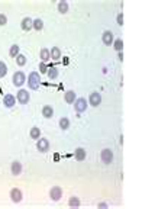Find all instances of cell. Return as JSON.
<instances>
[{"mask_svg": "<svg viewBox=\"0 0 155 209\" xmlns=\"http://www.w3.org/2000/svg\"><path fill=\"white\" fill-rule=\"evenodd\" d=\"M49 52H51V58H52V60H55V61H57V60H60V58H61V49H60L58 47H54Z\"/></svg>", "mask_w": 155, "mask_h": 209, "instance_id": "cell-17", "label": "cell"}, {"mask_svg": "<svg viewBox=\"0 0 155 209\" xmlns=\"http://www.w3.org/2000/svg\"><path fill=\"white\" fill-rule=\"evenodd\" d=\"M20 26H22V29L23 31H31V29L33 28V20L31 19V18H25L23 20H22V23H20Z\"/></svg>", "mask_w": 155, "mask_h": 209, "instance_id": "cell-12", "label": "cell"}, {"mask_svg": "<svg viewBox=\"0 0 155 209\" xmlns=\"http://www.w3.org/2000/svg\"><path fill=\"white\" fill-rule=\"evenodd\" d=\"M19 45H12V47H10V49H9V55L12 58H16L19 55Z\"/></svg>", "mask_w": 155, "mask_h": 209, "instance_id": "cell-23", "label": "cell"}, {"mask_svg": "<svg viewBox=\"0 0 155 209\" xmlns=\"http://www.w3.org/2000/svg\"><path fill=\"white\" fill-rule=\"evenodd\" d=\"M48 77L49 79H57L58 77V68H55V67H51V68H48Z\"/></svg>", "mask_w": 155, "mask_h": 209, "instance_id": "cell-26", "label": "cell"}, {"mask_svg": "<svg viewBox=\"0 0 155 209\" xmlns=\"http://www.w3.org/2000/svg\"><path fill=\"white\" fill-rule=\"evenodd\" d=\"M18 100L20 105H26L29 102V92L20 89V90L18 92Z\"/></svg>", "mask_w": 155, "mask_h": 209, "instance_id": "cell-8", "label": "cell"}, {"mask_svg": "<svg viewBox=\"0 0 155 209\" xmlns=\"http://www.w3.org/2000/svg\"><path fill=\"white\" fill-rule=\"evenodd\" d=\"M75 160H77V161H83V160H86V150L84 148L78 147L77 150H75Z\"/></svg>", "mask_w": 155, "mask_h": 209, "instance_id": "cell-15", "label": "cell"}, {"mask_svg": "<svg viewBox=\"0 0 155 209\" xmlns=\"http://www.w3.org/2000/svg\"><path fill=\"white\" fill-rule=\"evenodd\" d=\"M28 86L31 90H38L39 86H41V77L36 71H32L28 77Z\"/></svg>", "mask_w": 155, "mask_h": 209, "instance_id": "cell-1", "label": "cell"}, {"mask_svg": "<svg viewBox=\"0 0 155 209\" xmlns=\"http://www.w3.org/2000/svg\"><path fill=\"white\" fill-rule=\"evenodd\" d=\"M119 61H123V54H122V51L119 52Z\"/></svg>", "mask_w": 155, "mask_h": 209, "instance_id": "cell-32", "label": "cell"}, {"mask_svg": "<svg viewBox=\"0 0 155 209\" xmlns=\"http://www.w3.org/2000/svg\"><path fill=\"white\" fill-rule=\"evenodd\" d=\"M7 23V18H6V15L0 13V26H5Z\"/></svg>", "mask_w": 155, "mask_h": 209, "instance_id": "cell-30", "label": "cell"}, {"mask_svg": "<svg viewBox=\"0 0 155 209\" xmlns=\"http://www.w3.org/2000/svg\"><path fill=\"white\" fill-rule=\"evenodd\" d=\"M22 198H23V195H22V192L19 189H12L10 190V199H12V202H15V203H19L20 200H22Z\"/></svg>", "mask_w": 155, "mask_h": 209, "instance_id": "cell-9", "label": "cell"}, {"mask_svg": "<svg viewBox=\"0 0 155 209\" xmlns=\"http://www.w3.org/2000/svg\"><path fill=\"white\" fill-rule=\"evenodd\" d=\"M49 198H51L54 202L61 200V198H62V189H61V187H58V186H54V187L49 190Z\"/></svg>", "mask_w": 155, "mask_h": 209, "instance_id": "cell-3", "label": "cell"}, {"mask_svg": "<svg viewBox=\"0 0 155 209\" xmlns=\"http://www.w3.org/2000/svg\"><path fill=\"white\" fill-rule=\"evenodd\" d=\"M42 28H44V20L42 19H35V20H33V29L41 31Z\"/></svg>", "mask_w": 155, "mask_h": 209, "instance_id": "cell-27", "label": "cell"}, {"mask_svg": "<svg viewBox=\"0 0 155 209\" xmlns=\"http://www.w3.org/2000/svg\"><path fill=\"white\" fill-rule=\"evenodd\" d=\"M49 58H51V52L48 51V48H42L41 49V60H42V62H47Z\"/></svg>", "mask_w": 155, "mask_h": 209, "instance_id": "cell-19", "label": "cell"}, {"mask_svg": "<svg viewBox=\"0 0 155 209\" xmlns=\"http://www.w3.org/2000/svg\"><path fill=\"white\" fill-rule=\"evenodd\" d=\"M26 61H28V60H26V57H25L23 54H19L18 57H16V64H18L19 67H23L25 64H26Z\"/></svg>", "mask_w": 155, "mask_h": 209, "instance_id": "cell-24", "label": "cell"}, {"mask_svg": "<svg viewBox=\"0 0 155 209\" xmlns=\"http://www.w3.org/2000/svg\"><path fill=\"white\" fill-rule=\"evenodd\" d=\"M74 108H75V110H77L78 113H81V112H84V110L87 109V100H86L84 97H80V99H75V102H74Z\"/></svg>", "mask_w": 155, "mask_h": 209, "instance_id": "cell-5", "label": "cell"}, {"mask_svg": "<svg viewBox=\"0 0 155 209\" xmlns=\"http://www.w3.org/2000/svg\"><path fill=\"white\" fill-rule=\"evenodd\" d=\"M99 208H107V203H99Z\"/></svg>", "mask_w": 155, "mask_h": 209, "instance_id": "cell-33", "label": "cell"}, {"mask_svg": "<svg viewBox=\"0 0 155 209\" xmlns=\"http://www.w3.org/2000/svg\"><path fill=\"white\" fill-rule=\"evenodd\" d=\"M60 128H61V129H64V131H65V129H68V128H70V119H68V118H65V116H64V118H61V119H60Z\"/></svg>", "mask_w": 155, "mask_h": 209, "instance_id": "cell-22", "label": "cell"}, {"mask_svg": "<svg viewBox=\"0 0 155 209\" xmlns=\"http://www.w3.org/2000/svg\"><path fill=\"white\" fill-rule=\"evenodd\" d=\"M15 103H16V97L13 95H6L5 99H3V105L6 108H13Z\"/></svg>", "mask_w": 155, "mask_h": 209, "instance_id": "cell-10", "label": "cell"}, {"mask_svg": "<svg viewBox=\"0 0 155 209\" xmlns=\"http://www.w3.org/2000/svg\"><path fill=\"white\" fill-rule=\"evenodd\" d=\"M39 73H42V74H47V73H48L47 62H41V64H39Z\"/></svg>", "mask_w": 155, "mask_h": 209, "instance_id": "cell-29", "label": "cell"}, {"mask_svg": "<svg viewBox=\"0 0 155 209\" xmlns=\"http://www.w3.org/2000/svg\"><path fill=\"white\" fill-rule=\"evenodd\" d=\"M102 41H103V44H106V45H112V44H113V33L110 32V31H106V32H103Z\"/></svg>", "mask_w": 155, "mask_h": 209, "instance_id": "cell-13", "label": "cell"}, {"mask_svg": "<svg viewBox=\"0 0 155 209\" xmlns=\"http://www.w3.org/2000/svg\"><path fill=\"white\" fill-rule=\"evenodd\" d=\"M29 135H31L32 139H39V137H41V129L38 128V126H33V128H31Z\"/></svg>", "mask_w": 155, "mask_h": 209, "instance_id": "cell-18", "label": "cell"}, {"mask_svg": "<svg viewBox=\"0 0 155 209\" xmlns=\"http://www.w3.org/2000/svg\"><path fill=\"white\" fill-rule=\"evenodd\" d=\"M113 48H115V49H116V51H122L123 49V41L120 38H118L116 39V41H113Z\"/></svg>", "mask_w": 155, "mask_h": 209, "instance_id": "cell-25", "label": "cell"}, {"mask_svg": "<svg viewBox=\"0 0 155 209\" xmlns=\"http://www.w3.org/2000/svg\"><path fill=\"white\" fill-rule=\"evenodd\" d=\"M100 158H102V161L104 163V164H110L113 160V152L112 150H109V148H104V150H102V152H100Z\"/></svg>", "mask_w": 155, "mask_h": 209, "instance_id": "cell-2", "label": "cell"}, {"mask_svg": "<svg viewBox=\"0 0 155 209\" xmlns=\"http://www.w3.org/2000/svg\"><path fill=\"white\" fill-rule=\"evenodd\" d=\"M68 205H70L71 208H78L81 205V202L77 196H73V198H70V200H68Z\"/></svg>", "mask_w": 155, "mask_h": 209, "instance_id": "cell-21", "label": "cell"}, {"mask_svg": "<svg viewBox=\"0 0 155 209\" xmlns=\"http://www.w3.org/2000/svg\"><path fill=\"white\" fill-rule=\"evenodd\" d=\"M6 74H7V66L3 61H0V79L5 77Z\"/></svg>", "mask_w": 155, "mask_h": 209, "instance_id": "cell-28", "label": "cell"}, {"mask_svg": "<svg viewBox=\"0 0 155 209\" xmlns=\"http://www.w3.org/2000/svg\"><path fill=\"white\" fill-rule=\"evenodd\" d=\"M52 115H54V109H52L51 106L45 105V106L42 108V116L44 118H47V119H49V118H52Z\"/></svg>", "mask_w": 155, "mask_h": 209, "instance_id": "cell-16", "label": "cell"}, {"mask_svg": "<svg viewBox=\"0 0 155 209\" xmlns=\"http://www.w3.org/2000/svg\"><path fill=\"white\" fill-rule=\"evenodd\" d=\"M75 92H73V90H68V92H65V95H64V100H65L68 105H71V103H74L75 102Z\"/></svg>", "mask_w": 155, "mask_h": 209, "instance_id": "cell-14", "label": "cell"}, {"mask_svg": "<svg viewBox=\"0 0 155 209\" xmlns=\"http://www.w3.org/2000/svg\"><path fill=\"white\" fill-rule=\"evenodd\" d=\"M68 9H70V6H68L67 2H60V3H58V12H60V13H62V15L67 13Z\"/></svg>", "mask_w": 155, "mask_h": 209, "instance_id": "cell-20", "label": "cell"}, {"mask_svg": "<svg viewBox=\"0 0 155 209\" xmlns=\"http://www.w3.org/2000/svg\"><path fill=\"white\" fill-rule=\"evenodd\" d=\"M36 148H38V151L47 152L48 150H49V143H48L47 138H39L36 143Z\"/></svg>", "mask_w": 155, "mask_h": 209, "instance_id": "cell-6", "label": "cell"}, {"mask_svg": "<svg viewBox=\"0 0 155 209\" xmlns=\"http://www.w3.org/2000/svg\"><path fill=\"white\" fill-rule=\"evenodd\" d=\"M12 81H13L15 86L20 87V86H22L25 81H26V77H25V74H23L22 71H16V73L13 74V79H12Z\"/></svg>", "mask_w": 155, "mask_h": 209, "instance_id": "cell-4", "label": "cell"}, {"mask_svg": "<svg viewBox=\"0 0 155 209\" xmlns=\"http://www.w3.org/2000/svg\"><path fill=\"white\" fill-rule=\"evenodd\" d=\"M89 102L91 106H94V108H97L100 103H102V96H100V93H97V92H94V93H91L89 97Z\"/></svg>", "mask_w": 155, "mask_h": 209, "instance_id": "cell-7", "label": "cell"}, {"mask_svg": "<svg viewBox=\"0 0 155 209\" xmlns=\"http://www.w3.org/2000/svg\"><path fill=\"white\" fill-rule=\"evenodd\" d=\"M10 170H12V174H13V176H19V174L22 173V164H20L19 161H13L12 163Z\"/></svg>", "mask_w": 155, "mask_h": 209, "instance_id": "cell-11", "label": "cell"}, {"mask_svg": "<svg viewBox=\"0 0 155 209\" xmlns=\"http://www.w3.org/2000/svg\"><path fill=\"white\" fill-rule=\"evenodd\" d=\"M118 25H120V26L123 25V13H119L118 15Z\"/></svg>", "mask_w": 155, "mask_h": 209, "instance_id": "cell-31", "label": "cell"}]
</instances>
